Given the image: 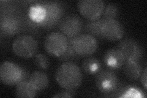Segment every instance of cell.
<instances>
[{
	"instance_id": "cell-6",
	"label": "cell",
	"mask_w": 147,
	"mask_h": 98,
	"mask_svg": "<svg viewBox=\"0 0 147 98\" xmlns=\"http://www.w3.org/2000/svg\"><path fill=\"white\" fill-rule=\"evenodd\" d=\"M105 7L104 2L101 0H80L77 3L78 11L80 14L91 21L99 19Z\"/></svg>"
},
{
	"instance_id": "cell-23",
	"label": "cell",
	"mask_w": 147,
	"mask_h": 98,
	"mask_svg": "<svg viewBox=\"0 0 147 98\" xmlns=\"http://www.w3.org/2000/svg\"><path fill=\"white\" fill-rule=\"evenodd\" d=\"M74 91H68L65 90L63 91H61L60 93H57V95H54L53 97H74Z\"/></svg>"
},
{
	"instance_id": "cell-10",
	"label": "cell",
	"mask_w": 147,
	"mask_h": 98,
	"mask_svg": "<svg viewBox=\"0 0 147 98\" xmlns=\"http://www.w3.org/2000/svg\"><path fill=\"white\" fill-rule=\"evenodd\" d=\"M59 28L67 38L71 39L79 35L82 28V21L76 16H67L59 23Z\"/></svg>"
},
{
	"instance_id": "cell-13",
	"label": "cell",
	"mask_w": 147,
	"mask_h": 98,
	"mask_svg": "<svg viewBox=\"0 0 147 98\" xmlns=\"http://www.w3.org/2000/svg\"><path fill=\"white\" fill-rule=\"evenodd\" d=\"M0 27L3 33L6 35L12 36L19 31L20 23L16 17L11 16H6L1 17Z\"/></svg>"
},
{
	"instance_id": "cell-18",
	"label": "cell",
	"mask_w": 147,
	"mask_h": 98,
	"mask_svg": "<svg viewBox=\"0 0 147 98\" xmlns=\"http://www.w3.org/2000/svg\"><path fill=\"white\" fill-rule=\"evenodd\" d=\"M28 15L32 20L36 23H40L45 19V10L40 4H37L30 8Z\"/></svg>"
},
{
	"instance_id": "cell-12",
	"label": "cell",
	"mask_w": 147,
	"mask_h": 98,
	"mask_svg": "<svg viewBox=\"0 0 147 98\" xmlns=\"http://www.w3.org/2000/svg\"><path fill=\"white\" fill-rule=\"evenodd\" d=\"M103 59L105 66L111 70L120 69L126 62L125 56L118 47L108 50L104 54Z\"/></svg>"
},
{
	"instance_id": "cell-14",
	"label": "cell",
	"mask_w": 147,
	"mask_h": 98,
	"mask_svg": "<svg viewBox=\"0 0 147 98\" xmlns=\"http://www.w3.org/2000/svg\"><path fill=\"white\" fill-rule=\"evenodd\" d=\"M123 71L125 76L131 80H137L142 74L139 63L132 60H126L123 65Z\"/></svg>"
},
{
	"instance_id": "cell-19",
	"label": "cell",
	"mask_w": 147,
	"mask_h": 98,
	"mask_svg": "<svg viewBox=\"0 0 147 98\" xmlns=\"http://www.w3.org/2000/svg\"><path fill=\"white\" fill-rule=\"evenodd\" d=\"M101 23L102 19L96 20L87 23L85 25V31L90 35L96 36L97 38L104 39L101 31Z\"/></svg>"
},
{
	"instance_id": "cell-15",
	"label": "cell",
	"mask_w": 147,
	"mask_h": 98,
	"mask_svg": "<svg viewBox=\"0 0 147 98\" xmlns=\"http://www.w3.org/2000/svg\"><path fill=\"white\" fill-rule=\"evenodd\" d=\"M29 82L37 91L45 90L49 85V78L44 72L36 71L31 74Z\"/></svg>"
},
{
	"instance_id": "cell-24",
	"label": "cell",
	"mask_w": 147,
	"mask_h": 98,
	"mask_svg": "<svg viewBox=\"0 0 147 98\" xmlns=\"http://www.w3.org/2000/svg\"><path fill=\"white\" fill-rule=\"evenodd\" d=\"M147 68H145L144 70V71L142 72L140 75V81L142 85H144L145 89L146 90L147 88Z\"/></svg>"
},
{
	"instance_id": "cell-11",
	"label": "cell",
	"mask_w": 147,
	"mask_h": 98,
	"mask_svg": "<svg viewBox=\"0 0 147 98\" xmlns=\"http://www.w3.org/2000/svg\"><path fill=\"white\" fill-rule=\"evenodd\" d=\"M45 10V19L40 24L45 27L55 25L60 19L63 14V9L59 4L55 3H44L40 4Z\"/></svg>"
},
{
	"instance_id": "cell-8",
	"label": "cell",
	"mask_w": 147,
	"mask_h": 98,
	"mask_svg": "<svg viewBox=\"0 0 147 98\" xmlns=\"http://www.w3.org/2000/svg\"><path fill=\"white\" fill-rule=\"evenodd\" d=\"M101 31L104 39L110 41L121 39L125 33L123 25L115 19L102 18Z\"/></svg>"
},
{
	"instance_id": "cell-21",
	"label": "cell",
	"mask_w": 147,
	"mask_h": 98,
	"mask_svg": "<svg viewBox=\"0 0 147 98\" xmlns=\"http://www.w3.org/2000/svg\"><path fill=\"white\" fill-rule=\"evenodd\" d=\"M118 7L113 4H109L105 7L103 11V18L105 19H115L118 14Z\"/></svg>"
},
{
	"instance_id": "cell-16",
	"label": "cell",
	"mask_w": 147,
	"mask_h": 98,
	"mask_svg": "<svg viewBox=\"0 0 147 98\" xmlns=\"http://www.w3.org/2000/svg\"><path fill=\"white\" fill-rule=\"evenodd\" d=\"M36 93L37 90L29 81L23 80L17 85L16 95L17 97L32 98L36 96Z\"/></svg>"
},
{
	"instance_id": "cell-1",
	"label": "cell",
	"mask_w": 147,
	"mask_h": 98,
	"mask_svg": "<svg viewBox=\"0 0 147 98\" xmlns=\"http://www.w3.org/2000/svg\"><path fill=\"white\" fill-rule=\"evenodd\" d=\"M55 79L64 90L75 91L81 85L82 74L76 64L67 62L59 66L55 74Z\"/></svg>"
},
{
	"instance_id": "cell-9",
	"label": "cell",
	"mask_w": 147,
	"mask_h": 98,
	"mask_svg": "<svg viewBox=\"0 0 147 98\" xmlns=\"http://www.w3.org/2000/svg\"><path fill=\"white\" fill-rule=\"evenodd\" d=\"M126 58L139 62L143 57V50L136 41L131 38H126L121 41L118 45Z\"/></svg>"
},
{
	"instance_id": "cell-20",
	"label": "cell",
	"mask_w": 147,
	"mask_h": 98,
	"mask_svg": "<svg viewBox=\"0 0 147 98\" xmlns=\"http://www.w3.org/2000/svg\"><path fill=\"white\" fill-rule=\"evenodd\" d=\"M34 62L36 66L42 69H47L50 65V62L47 56L42 53L36 54Z\"/></svg>"
},
{
	"instance_id": "cell-7",
	"label": "cell",
	"mask_w": 147,
	"mask_h": 98,
	"mask_svg": "<svg viewBox=\"0 0 147 98\" xmlns=\"http://www.w3.org/2000/svg\"><path fill=\"white\" fill-rule=\"evenodd\" d=\"M95 83L98 89L104 94H109L117 89L118 79L111 69H104L96 74Z\"/></svg>"
},
{
	"instance_id": "cell-4",
	"label": "cell",
	"mask_w": 147,
	"mask_h": 98,
	"mask_svg": "<svg viewBox=\"0 0 147 98\" xmlns=\"http://www.w3.org/2000/svg\"><path fill=\"white\" fill-rule=\"evenodd\" d=\"M12 50L17 56L23 58L33 57L38 49L36 39L30 35H21L13 41Z\"/></svg>"
},
{
	"instance_id": "cell-2",
	"label": "cell",
	"mask_w": 147,
	"mask_h": 98,
	"mask_svg": "<svg viewBox=\"0 0 147 98\" xmlns=\"http://www.w3.org/2000/svg\"><path fill=\"white\" fill-rule=\"evenodd\" d=\"M68 41L79 57H90L96 52L98 48L96 39L94 37L88 34H79Z\"/></svg>"
},
{
	"instance_id": "cell-3",
	"label": "cell",
	"mask_w": 147,
	"mask_h": 98,
	"mask_svg": "<svg viewBox=\"0 0 147 98\" xmlns=\"http://www.w3.org/2000/svg\"><path fill=\"white\" fill-rule=\"evenodd\" d=\"M67 37L59 32H52L45 39L44 48L46 52L53 57L62 56L67 48Z\"/></svg>"
},
{
	"instance_id": "cell-22",
	"label": "cell",
	"mask_w": 147,
	"mask_h": 98,
	"mask_svg": "<svg viewBox=\"0 0 147 98\" xmlns=\"http://www.w3.org/2000/svg\"><path fill=\"white\" fill-rule=\"evenodd\" d=\"M78 57H79V56L76 54L74 50L73 47H72L71 44L70 43V42L68 41V45L66 52H64V53L62 56L59 57V59L63 61H67L76 58Z\"/></svg>"
},
{
	"instance_id": "cell-5",
	"label": "cell",
	"mask_w": 147,
	"mask_h": 98,
	"mask_svg": "<svg viewBox=\"0 0 147 98\" xmlns=\"http://www.w3.org/2000/svg\"><path fill=\"white\" fill-rule=\"evenodd\" d=\"M25 72L18 65L6 62L0 66V78L5 85L12 86L24 80Z\"/></svg>"
},
{
	"instance_id": "cell-17",
	"label": "cell",
	"mask_w": 147,
	"mask_h": 98,
	"mask_svg": "<svg viewBox=\"0 0 147 98\" xmlns=\"http://www.w3.org/2000/svg\"><path fill=\"white\" fill-rule=\"evenodd\" d=\"M82 68L84 71L89 75L98 74L102 68L99 60L93 57H86L82 63Z\"/></svg>"
}]
</instances>
